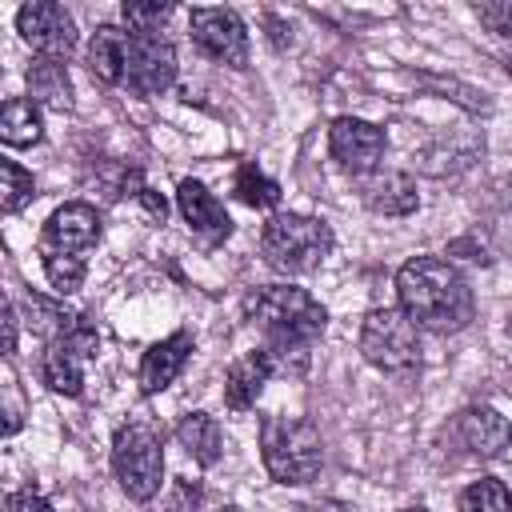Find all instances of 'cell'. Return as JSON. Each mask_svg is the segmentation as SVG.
Segmentation results:
<instances>
[{
    "instance_id": "cell-24",
    "label": "cell",
    "mask_w": 512,
    "mask_h": 512,
    "mask_svg": "<svg viewBox=\"0 0 512 512\" xmlns=\"http://www.w3.org/2000/svg\"><path fill=\"white\" fill-rule=\"evenodd\" d=\"M460 512H512V492L496 476H480L460 492Z\"/></svg>"
},
{
    "instance_id": "cell-18",
    "label": "cell",
    "mask_w": 512,
    "mask_h": 512,
    "mask_svg": "<svg viewBox=\"0 0 512 512\" xmlns=\"http://www.w3.org/2000/svg\"><path fill=\"white\" fill-rule=\"evenodd\" d=\"M272 376H276V372H272L264 348L244 352V356L232 360V368L224 372V404H228L232 412H248V408L260 400V392H264V384H268Z\"/></svg>"
},
{
    "instance_id": "cell-12",
    "label": "cell",
    "mask_w": 512,
    "mask_h": 512,
    "mask_svg": "<svg viewBox=\"0 0 512 512\" xmlns=\"http://www.w3.org/2000/svg\"><path fill=\"white\" fill-rule=\"evenodd\" d=\"M448 440H452L456 452H464V456L492 460V456H500V452L512 444V424H508L496 408H488V404H472V408H464V412L452 416V424H448Z\"/></svg>"
},
{
    "instance_id": "cell-20",
    "label": "cell",
    "mask_w": 512,
    "mask_h": 512,
    "mask_svg": "<svg viewBox=\"0 0 512 512\" xmlns=\"http://www.w3.org/2000/svg\"><path fill=\"white\" fill-rule=\"evenodd\" d=\"M28 80V100L52 108V112H68L72 108V76L64 68V60H48V56H36L24 72Z\"/></svg>"
},
{
    "instance_id": "cell-1",
    "label": "cell",
    "mask_w": 512,
    "mask_h": 512,
    "mask_svg": "<svg viewBox=\"0 0 512 512\" xmlns=\"http://www.w3.org/2000/svg\"><path fill=\"white\" fill-rule=\"evenodd\" d=\"M244 320L264 336V356L276 376H304L312 344L324 336V304L296 284H264L244 296Z\"/></svg>"
},
{
    "instance_id": "cell-32",
    "label": "cell",
    "mask_w": 512,
    "mask_h": 512,
    "mask_svg": "<svg viewBox=\"0 0 512 512\" xmlns=\"http://www.w3.org/2000/svg\"><path fill=\"white\" fill-rule=\"evenodd\" d=\"M300 512H356V508L344 504V500H312V504H304Z\"/></svg>"
},
{
    "instance_id": "cell-26",
    "label": "cell",
    "mask_w": 512,
    "mask_h": 512,
    "mask_svg": "<svg viewBox=\"0 0 512 512\" xmlns=\"http://www.w3.org/2000/svg\"><path fill=\"white\" fill-rule=\"evenodd\" d=\"M40 260H44V276H48V284L60 292V300H64L68 292H76V288L84 284V276H88V260H84V256L52 252V256H40Z\"/></svg>"
},
{
    "instance_id": "cell-27",
    "label": "cell",
    "mask_w": 512,
    "mask_h": 512,
    "mask_svg": "<svg viewBox=\"0 0 512 512\" xmlns=\"http://www.w3.org/2000/svg\"><path fill=\"white\" fill-rule=\"evenodd\" d=\"M120 16L132 32H160V24L172 16V4H124Z\"/></svg>"
},
{
    "instance_id": "cell-15",
    "label": "cell",
    "mask_w": 512,
    "mask_h": 512,
    "mask_svg": "<svg viewBox=\"0 0 512 512\" xmlns=\"http://www.w3.org/2000/svg\"><path fill=\"white\" fill-rule=\"evenodd\" d=\"M192 348H196V336H192L188 328H176L172 336L156 340V344L140 356V392H144V396L164 392V388L184 372Z\"/></svg>"
},
{
    "instance_id": "cell-29",
    "label": "cell",
    "mask_w": 512,
    "mask_h": 512,
    "mask_svg": "<svg viewBox=\"0 0 512 512\" xmlns=\"http://www.w3.org/2000/svg\"><path fill=\"white\" fill-rule=\"evenodd\" d=\"M4 508H8V512H52V504H48L36 488H16V492H8Z\"/></svg>"
},
{
    "instance_id": "cell-23",
    "label": "cell",
    "mask_w": 512,
    "mask_h": 512,
    "mask_svg": "<svg viewBox=\"0 0 512 512\" xmlns=\"http://www.w3.org/2000/svg\"><path fill=\"white\" fill-rule=\"evenodd\" d=\"M232 192L248 204V208H276L280 204V184L272 176H264L256 164H240L232 176Z\"/></svg>"
},
{
    "instance_id": "cell-34",
    "label": "cell",
    "mask_w": 512,
    "mask_h": 512,
    "mask_svg": "<svg viewBox=\"0 0 512 512\" xmlns=\"http://www.w3.org/2000/svg\"><path fill=\"white\" fill-rule=\"evenodd\" d=\"M508 76H512V60H508Z\"/></svg>"
},
{
    "instance_id": "cell-25",
    "label": "cell",
    "mask_w": 512,
    "mask_h": 512,
    "mask_svg": "<svg viewBox=\"0 0 512 512\" xmlns=\"http://www.w3.org/2000/svg\"><path fill=\"white\" fill-rule=\"evenodd\" d=\"M32 196H36L32 172H24L16 160H0V208L12 216V212H20Z\"/></svg>"
},
{
    "instance_id": "cell-14",
    "label": "cell",
    "mask_w": 512,
    "mask_h": 512,
    "mask_svg": "<svg viewBox=\"0 0 512 512\" xmlns=\"http://www.w3.org/2000/svg\"><path fill=\"white\" fill-rule=\"evenodd\" d=\"M176 208L184 216V224L204 240V244H220L232 236V216L224 212V204L200 184V180H180L176 188Z\"/></svg>"
},
{
    "instance_id": "cell-8",
    "label": "cell",
    "mask_w": 512,
    "mask_h": 512,
    "mask_svg": "<svg viewBox=\"0 0 512 512\" xmlns=\"http://www.w3.org/2000/svg\"><path fill=\"white\" fill-rule=\"evenodd\" d=\"M188 32L196 40V48L204 56H212L216 64L228 68H248L252 44H248V28L232 8H192L188 16Z\"/></svg>"
},
{
    "instance_id": "cell-2",
    "label": "cell",
    "mask_w": 512,
    "mask_h": 512,
    "mask_svg": "<svg viewBox=\"0 0 512 512\" xmlns=\"http://www.w3.org/2000/svg\"><path fill=\"white\" fill-rule=\"evenodd\" d=\"M396 300L404 316L436 336L464 332L476 316V296L456 264L440 256H412L396 272Z\"/></svg>"
},
{
    "instance_id": "cell-33",
    "label": "cell",
    "mask_w": 512,
    "mask_h": 512,
    "mask_svg": "<svg viewBox=\"0 0 512 512\" xmlns=\"http://www.w3.org/2000/svg\"><path fill=\"white\" fill-rule=\"evenodd\" d=\"M400 512H428V508H400Z\"/></svg>"
},
{
    "instance_id": "cell-6",
    "label": "cell",
    "mask_w": 512,
    "mask_h": 512,
    "mask_svg": "<svg viewBox=\"0 0 512 512\" xmlns=\"http://www.w3.org/2000/svg\"><path fill=\"white\" fill-rule=\"evenodd\" d=\"M112 472L128 500L148 504L164 484V448L148 424H124L112 440Z\"/></svg>"
},
{
    "instance_id": "cell-3",
    "label": "cell",
    "mask_w": 512,
    "mask_h": 512,
    "mask_svg": "<svg viewBox=\"0 0 512 512\" xmlns=\"http://www.w3.org/2000/svg\"><path fill=\"white\" fill-rule=\"evenodd\" d=\"M260 460L276 484H308L320 476L324 440L320 428L304 416L272 412L260 420Z\"/></svg>"
},
{
    "instance_id": "cell-22",
    "label": "cell",
    "mask_w": 512,
    "mask_h": 512,
    "mask_svg": "<svg viewBox=\"0 0 512 512\" xmlns=\"http://www.w3.org/2000/svg\"><path fill=\"white\" fill-rule=\"evenodd\" d=\"M40 136H44V120H40L36 100H24V96L4 100V108H0V140L8 148H32V144H40Z\"/></svg>"
},
{
    "instance_id": "cell-21",
    "label": "cell",
    "mask_w": 512,
    "mask_h": 512,
    "mask_svg": "<svg viewBox=\"0 0 512 512\" xmlns=\"http://www.w3.org/2000/svg\"><path fill=\"white\" fill-rule=\"evenodd\" d=\"M176 440H180V448H184L196 464H204V468H212V464L224 456V432H220L216 416H208V412H188V416L176 424Z\"/></svg>"
},
{
    "instance_id": "cell-30",
    "label": "cell",
    "mask_w": 512,
    "mask_h": 512,
    "mask_svg": "<svg viewBox=\"0 0 512 512\" xmlns=\"http://www.w3.org/2000/svg\"><path fill=\"white\" fill-rule=\"evenodd\" d=\"M136 200H140V204L148 208V216H152L156 224H164V220H168V204H164V196H160V192H152V188H144V192H140Z\"/></svg>"
},
{
    "instance_id": "cell-4",
    "label": "cell",
    "mask_w": 512,
    "mask_h": 512,
    "mask_svg": "<svg viewBox=\"0 0 512 512\" xmlns=\"http://www.w3.org/2000/svg\"><path fill=\"white\" fill-rule=\"evenodd\" d=\"M336 236L320 216H304V212H276L268 216L264 232H260V252L268 260V268L284 272V276H304L316 272L328 252H332Z\"/></svg>"
},
{
    "instance_id": "cell-11",
    "label": "cell",
    "mask_w": 512,
    "mask_h": 512,
    "mask_svg": "<svg viewBox=\"0 0 512 512\" xmlns=\"http://www.w3.org/2000/svg\"><path fill=\"white\" fill-rule=\"evenodd\" d=\"M384 148H388L384 128H376V124H368V120H360V116H340V120H332V128H328V152H332V160H336L344 172H352V176L376 172L380 160H384Z\"/></svg>"
},
{
    "instance_id": "cell-19",
    "label": "cell",
    "mask_w": 512,
    "mask_h": 512,
    "mask_svg": "<svg viewBox=\"0 0 512 512\" xmlns=\"http://www.w3.org/2000/svg\"><path fill=\"white\" fill-rule=\"evenodd\" d=\"M124 52H128V28L100 24L84 48V64L100 84L120 88L124 84Z\"/></svg>"
},
{
    "instance_id": "cell-9",
    "label": "cell",
    "mask_w": 512,
    "mask_h": 512,
    "mask_svg": "<svg viewBox=\"0 0 512 512\" xmlns=\"http://www.w3.org/2000/svg\"><path fill=\"white\" fill-rule=\"evenodd\" d=\"M16 32H20V40H24L36 56H48V60H68V56L76 52V44H80L72 16H68L60 4H52V0H32V4H24V8L16 12Z\"/></svg>"
},
{
    "instance_id": "cell-31",
    "label": "cell",
    "mask_w": 512,
    "mask_h": 512,
    "mask_svg": "<svg viewBox=\"0 0 512 512\" xmlns=\"http://www.w3.org/2000/svg\"><path fill=\"white\" fill-rule=\"evenodd\" d=\"M16 352V304H4V356Z\"/></svg>"
},
{
    "instance_id": "cell-5",
    "label": "cell",
    "mask_w": 512,
    "mask_h": 512,
    "mask_svg": "<svg viewBox=\"0 0 512 512\" xmlns=\"http://www.w3.org/2000/svg\"><path fill=\"white\" fill-rule=\"evenodd\" d=\"M360 352L372 368L388 376H416L420 372V328L404 316V308H372L360 324Z\"/></svg>"
},
{
    "instance_id": "cell-13",
    "label": "cell",
    "mask_w": 512,
    "mask_h": 512,
    "mask_svg": "<svg viewBox=\"0 0 512 512\" xmlns=\"http://www.w3.org/2000/svg\"><path fill=\"white\" fill-rule=\"evenodd\" d=\"M96 240H100V212H96L92 204H84V200H72V204H60V208L44 220L40 256H52V252L84 256Z\"/></svg>"
},
{
    "instance_id": "cell-28",
    "label": "cell",
    "mask_w": 512,
    "mask_h": 512,
    "mask_svg": "<svg viewBox=\"0 0 512 512\" xmlns=\"http://www.w3.org/2000/svg\"><path fill=\"white\" fill-rule=\"evenodd\" d=\"M472 12H476V20H480L488 32H496L500 40H512V0H484V4H476Z\"/></svg>"
},
{
    "instance_id": "cell-17",
    "label": "cell",
    "mask_w": 512,
    "mask_h": 512,
    "mask_svg": "<svg viewBox=\"0 0 512 512\" xmlns=\"http://www.w3.org/2000/svg\"><path fill=\"white\" fill-rule=\"evenodd\" d=\"M20 312H24V324H28L40 340H48V344H56V340L72 336V332L84 324V316H80L76 308H68V304H64V300H56V296L32 292V288L20 296Z\"/></svg>"
},
{
    "instance_id": "cell-16",
    "label": "cell",
    "mask_w": 512,
    "mask_h": 512,
    "mask_svg": "<svg viewBox=\"0 0 512 512\" xmlns=\"http://www.w3.org/2000/svg\"><path fill=\"white\" fill-rule=\"evenodd\" d=\"M356 188H360V200L376 216H412L420 208V196H416L412 176L408 172H396V168H376L368 176H356Z\"/></svg>"
},
{
    "instance_id": "cell-7",
    "label": "cell",
    "mask_w": 512,
    "mask_h": 512,
    "mask_svg": "<svg viewBox=\"0 0 512 512\" xmlns=\"http://www.w3.org/2000/svg\"><path fill=\"white\" fill-rule=\"evenodd\" d=\"M176 80V48L164 32H132L124 52V84L136 96H160Z\"/></svg>"
},
{
    "instance_id": "cell-10",
    "label": "cell",
    "mask_w": 512,
    "mask_h": 512,
    "mask_svg": "<svg viewBox=\"0 0 512 512\" xmlns=\"http://www.w3.org/2000/svg\"><path fill=\"white\" fill-rule=\"evenodd\" d=\"M96 344H100V336L84 320L72 336H64V340H56V344L44 348V356H40V380L52 392H60V396H80V388H84V364L96 356Z\"/></svg>"
}]
</instances>
